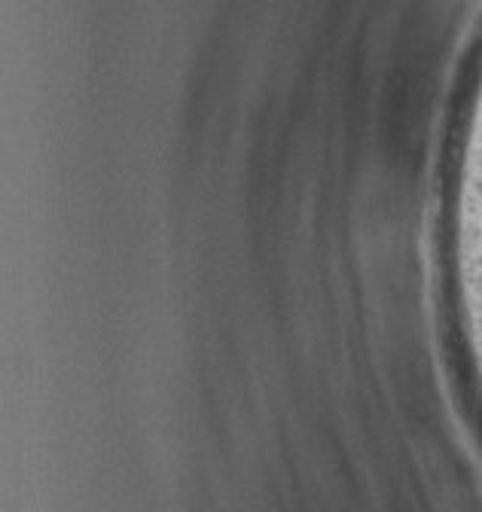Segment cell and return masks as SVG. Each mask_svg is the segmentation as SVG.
Wrapping results in <instances>:
<instances>
[{
	"label": "cell",
	"mask_w": 482,
	"mask_h": 512,
	"mask_svg": "<svg viewBox=\"0 0 482 512\" xmlns=\"http://www.w3.org/2000/svg\"><path fill=\"white\" fill-rule=\"evenodd\" d=\"M470 327H473V336H476V348L482 354V272L473 281V293H470Z\"/></svg>",
	"instance_id": "obj_2"
},
{
	"label": "cell",
	"mask_w": 482,
	"mask_h": 512,
	"mask_svg": "<svg viewBox=\"0 0 482 512\" xmlns=\"http://www.w3.org/2000/svg\"><path fill=\"white\" fill-rule=\"evenodd\" d=\"M464 199H467V211L473 214L476 226L482 229V116H479V128H476L473 144H470V156H467Z\"/></svg>",
	"instance_id": "obj_1"
}]
</instances>
